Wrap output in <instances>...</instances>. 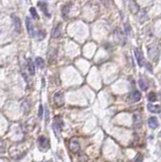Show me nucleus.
Listing matches in <instances>:
<instances>
[{"label": "nucleus", "mask_w": 161, "mask_h": 162, "mask_svg": "<svg viewBox=\"0 0 161 162\" xmlns=\"http://www.w3.org/2000/svg\"><path fill=\"white\" fill-rule=\"evenodd\" d=\"M28 152V148L23 143H17L9 149V155L14 159H20Z\"/></svg>", "instance_id": "nucleus-1"}, {"label": "nucleus", "mask_w": 161, "mask_h": 162, "mask_svg": "<svg viewBox=\"0 0 161 162\" xmlns=\"http://www.w3.org/2000/svg\"><path fill=\"white\" fill-rule=\"evenodd\" d=\"M63 120H62L61 117H56L55 120L53 122V125H52V129L54 131L55 135L58 139H60V134H61V130H62V127H63Z\"/></svg>", "instance_id": "nucleus-2"}, {"label": "nucleus", "mask_w": 161, "mask_h": 162, "mask_svg": "<svg viewBox=\"0 0 161 162\" xmlns=\"http://www.w3.org/2000/svg\"><path fill=\"white\" fill-rule=\"evenodd\" d=\"M38 143H39L40 150L44 151V152H46L47 150L50 149V141L46 136H41L38 140Z\"/></svg>", "instance_id": "nucleus-3"}, {"label": "nucleus", "mask_w": 161, "mask_h": 162, "mask_svg": "<svg viewBox=\"0 0 161 162\" xmlns=\"http://www.w3.org/2000/svg\"><path fill=\"white\" fill-rule=\"evenodd\" d=\"M69 149H70V151L73 153H77L80 150V145L77 139L73 138L70 140V142H69Z\"/></svg>", "instance_id": "nucleus-4"}, {"label": "nucleus", "mask_w": 161, "mask_h": 162, "mask_svg": "<svg viewBox=\"0 0 161 162\" xmlns=\"http://www.w3.org/2000/svg\"><path fill=\"white\" fill-rule=\"evenodd\" d=\"M134 54H135V58L138 62V65L139 66H143L144 64V56H143V53L141 52V50L139 48H136L134 50Z\"/></svg>", "instance_id": "nucleus-5"}, {"label": "nucleus", "mask_w": 161, "mask_h": 162, "mask_svg": "<svg viewBox=\"0 0 161 162\" xmlns=\"http://www.w3.org/2000/svg\"><path fill=\"white\" fill-rule=\"evenodd\" d=\"M54 101L57 106H62L64 104V94L63 92H56L54 95Z\"/></svg>", "instance_id": "nucleus-6"}, {"label": "nucleus", "mask_w": 161, "mask_h": 162, "mask_svg": "<svg viewBox=\"0 0 161 162\" xmlns=\"http://www.w3.org/2000/svg\"><path fill=\"white\" fill-rule=\"evenodd\" d=\"M25 24H27V29H28V35H30L31 36H36L35 28H34V24H32V21L30 17L25 18Z\"/></svg>", "instance_id": "nucleus-7"}, {"label": "nucleus", "mask_w": 161, "mask_h": 162, "mask_svg": "<svg viewBox=\"0 0 161 162\" xmlns=\"http://www.w3.org/2000/svg\"><path fill=\"white\" fill-rule=\"evenodd\" d=\"M129 10L132 14H138L139 10H140V7H139L138 3L135 1V0H130L129 2Z\"/></svg>", "instance_id": "nucleus-8"}, {"label": "nucleus", "mask_w": 161, "mask_h": 162, "mask_svg": "<svg viewBox=\"0 0 161 162\" xmlns=\"http://www.w3.org/2000/svg\"><path fill=\"white\" fill-rule=\"evenodd\" d=\"M12 20L14 23V28H15L16 32H21V23L19 17L16 16L15 14H12Z\"/></svg>", "instance_id": "nucleus-9"}, {"label": "nucleus", "mask_w": 161, "mask_h": 162, "mask_svg": "<svg viewBox=\"0 0 161 162\" xmlns=\"http://www.w3.org/2000/svg\"><path fill=\"white\" fill-rule=\"evenodd\" d=\"M61 35H62V24L59 23V24H57L56 27H55V28L53 29L52 38L53 39H58V38H60Z\"/></svg>", "instance_id": "nucleus-10"}, {"label": "nucleus", "mask_w": 161, "mask_h": 162, "mask_svg": "<svg viewBox=\"0 0 161 162\" xmlns=\"http://www.w3.org/2000/svg\"><path fill=\"white\" fill-rule=\"evenodd\" d=\"M148 126L150 129H152V130H155V129H157V127H158V120H157L155 117H150L148 120Z\"/></svg>", "instance_id": "nucleus-11"}, {"label": "nucleus", "mask_w": 161, "mask_h": 162, "mask_svg": "<svg viewBox=\"0 0 161 162\" xmlns=\"http://www.w3.org/2000/svg\"><path fill=\"white\" fill-rule=\"evenodd\" d=\"M133 121H134V126L135 128H140L142 125V119L140 113H135L133 116Z\"/></svg>", "instance_id": "nucleus-12"}, {"label": "nucleus", "mask_w": 161, "mask_h": 162, "mask_svg": "<svg viewBox=\"0 0 161 162\" xmlns=\"http://www.w3.org/2000/svg\"><path fill=\"white\" fill-rule=\"evenodd\" d=\"M147 109L150 113H161V106L160 105H156V104H149L147 105Z\"/></svg>", "instance_id": "nucleus-13"}, {"label": "nucleus", "mask_w": 161, "mask_h": 162, "mask_svg": "<svg viewBox=\"0 0 161 162\" xmlns=\"http://www.w3.org/2000/svg\"><path fill=\"white\" fill-rule=\"evenodd\" d=\"M130 99H131L132 102H137V101H139L141 99V93L139 92V91H137V90L133 91V92H132L131 95H130Z\"/></svg>", "instance_id": "nucleus-14"}, {"label": "nucleus", "mask_w": 161, "mask_h": 162, "mask_svg": "<svg viewBox=\"0 0 161 162\" xmlns=\"http://www.w3.org/2000/svg\"><path fill=\"white\" fill-rule=\"evenodd\" d=\"M71 6H72V3H68V4H65L63 7H62V15H63L64 18H67Z\"/></svg>", "instance_id": "nucleus-15"}, {"label": "nucleus", "mask_w": 161, "mask_h": 162, "mask_svg": "<svg viewBox=\"0 0 161 162\" xmlns=\"http://www.w3.org/2000/svg\"><path fill=\"white\" fill-rule=\"evenodd\" d=\"M28 70L31 75H35V63L32 59H28Z\"/></svg>", "instance_id": "nucleus-16"}, {"label": "nucleus", "mask_w": 161, "mask_h": 162, "mask_svg": "<svg viewBox=\"0 0 161 162\" xmlns=\"http://www.w3.org/2000/svg\"><path fill=\"white\" fill-rule=\"evenodd\" d=\"M139 86H140L141 89H143V90H147V88H148V83H147V81H146L145 79H140L139 80Z\"/></svg>", "instance_id": "nucleus-17"}, {"label": "nucleus", "mask_w": 161, "mask_h": 162, "mask_svg": "<svg viewBox=\"0 0 161 162\" xmlns=\"http://www.w3.org/2000/svg\"><path fill=\"white\" fill-rule=\"evenodd\" d=\"M36 65L38 66L40 69H43L44 67H45V62H44V60L41 57H38L36 59Z\"/></svg>", "instance_id": "nucleus-18"}, {"label": "nucleus", "mask_w": 161, "mask_h": 162, "mask_svg": "<svg viewBox=\"0 0 161 162\" xmlns=\"http://www.w3.org/2000/svg\"><path fill=\"white\" fill-rule=\"evenodd\" d=\"M39 6L41 7L42 10L44 11V13H45L47 16H50V14H49V12H48V8H47V4H46V3L39 2Z\"/></svg>", "instance_id": "nucleus-19"}, {"label": "nucleus", "mask_w": 161, "mask_h": 162, "mask_svg": "<svg viewBox=\"0 0 161 162\" xmlns=\"http://www.w3.org/2000/svg\"><path fill=\"white\" fill-rule=\"evenodd\" d=\"M148 100L150 102H154L157 100V96H156V93L155 92H150L148 94Z\"/></svg>", "instance_id": "nucleus-20"}, {"label": "nucleus", "mask_w": 161, "mask_h": 162, "mask_svg": "<svg viewBox=\"0 0 161 162\" xmlns=\"http://www.w3.org/2000/svg\"><path fill=\"white\" fill-rule=\"evenodd\" d=\"M30 11H31L32 16L34 17L35 19H39V14H38V12H36V10L35 9V7H32V8L30 9Z\"/></svg>", "instance_id": "nucleus-21"}, {"label": "nucleus", "mask_w": 161, "mask_h": 162, "mask_svg": "<svg viewBox=\"0 0 161 162\" xmlns=\"http://www.w3.org/2000/svg\"><path fill=\"white\" fill-rule=\"evenodd\" d=\"M5 151V143L2 139H0V153H3Z\"/></svg>", "instance_id": "nucleus-22"}, {"label": "nucleus", "mask_w": 161, "mask_h": 162, "mask_svg": "<svg viewBox=\"0 0 161 162\" xmlns=\"http://www.w3.org/2000/svg\"><path fill=\"white\" fill-rule=\"evenodd\" d=\"M38 35H39V36H38V40H43V39H45V36H46V32L45 31H39V32H38Z\"/></svg>", "instance_id": "nucleus-23"}, {"label": "nucleus", "mask_w": 161, "mask_h": 162, "mask_svg": "<svg viewBox=\"0 0 161 162\" xmlns=\"http://www.w3.org/2000/svg\"><path fill=\"white\" fill-rule=\"evenodd\" d=\"M142 161H143V156H142L141 154H138V155L135 157V159L131 162H142Z\"/></svg>", "instance_id": "nucleus-24"}, {"label": "nucleus", "mask_w": 161, "mask_h": 162, "mask_svg": "<svg viewBox=\"0 0 161 162\" xmlns=\"http://www.w3.org/2000/svg\"><path fill=\"white\" fill-rule=\"evenodd\" d=\"M43 113H44V108H43V105H40V112H39V117H43Z\"/></svg>", "instance_id": "nucleus-25"}, {"label": "nucleus", "mask_w": 161, "mask_h": 162, "mask_svg": "<svg viewBox=\"0 0 161 162\" xmlns=\"http://www.w3.org/2000/svg\"><path fill=\"white\" fill-rule=\"evenodd\" d=\"M47 162H52V161H47Z\"/></svg>", "instance_id": "nucleus-26"}]
</instances>
